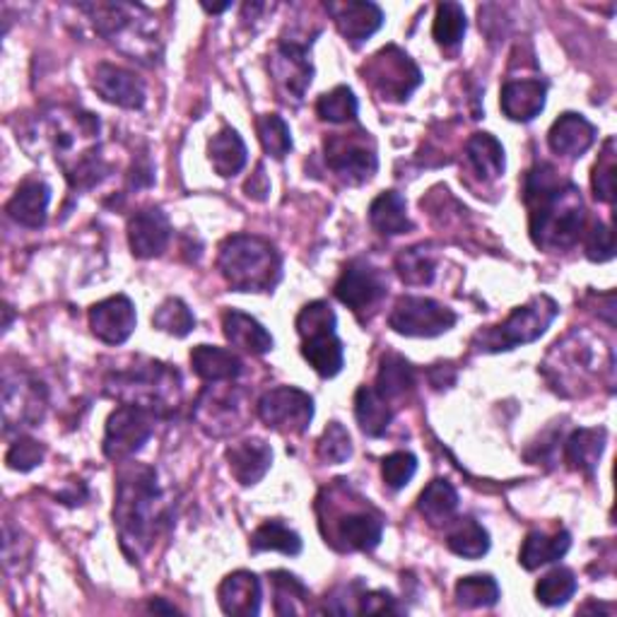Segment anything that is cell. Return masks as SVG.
Wrapping results in <instances>:
<instances>
[{"instance_id": "7", "label": "cell", "mask_w": 617, "mask_h": 617, "mask_svg": "<svg viewBox=\"0 0 617 617\" xmlns=\"http://www.w3.org/2000/svg\"><path fill=\"white\" fill-rule=\"evenodd\" d=\"M82 10L90 12L94 30L121 51L143 59L154 49V22L143 6L97 3L82 6Z\"/></svg>"}, {"instance_id": "16", "label": "cell", "mask_w": 617, "mask_h": 617, "mask_svg": "<svg viewBox=\"0 0 617 617\" xmlns=\"http://www.w3.org/2000/svg\"><path fill=\"white\" fill-rule=\"evenodd\" d=\"M47 408V394L37 378L16 374L6 376L3 384V413H6V425L12 427H34L41 417H44Z\"/></svg>"}, {"instance_id": "29", "label": "cell", "mask_w": 617, "mask_h": 617, "mask_svg": "<svg viewBox=\"0 0 617 617\" xmlns=\"http://www.w3.org/2000/svg\"><path fill=\"white\" fill-rule=\"evenodd\" d=\"M569 548H572V536L567 530H557V533L533 530L526 536L522 553H518V565L533 572L543 565L563 559L569 553Z\"/></svg>"}, {"instance_id": "44", "label": "cell", "mask_w": 617, "mask_h": 617, "mask_svg": "<svg viewBox=\"0 0 617 617\" xmlns=\"http://www.w3.org/2000/svg\"><path fill=\"white\" fill-rule=\"evenodd\" d=\"M577 594V577L567 567H557L536 584V598L538 603L548 608L565 606V603Z\"/></svg>"}, {"instance_id": "54", "label": "cell", "mask_w": 617, "mask_h": 617, "mask_svg": "<svg viewBox=\"0 0 617 617\" xmlns=\"http://www.w3.org/2000/svg\"><path fill=\"white\" fill-rule=\"evenodd\" d=\"M357 613H367V615H391L398 613L396 598L386 594V591H370L362 594L360 603H357Z\"/></svg>"}, {"instance_id": "28", "label": "cell", "mask_w": 617, "mask_h": 617, "mask_svg": "<svg viewBox=\"0 0 617 617\" xmlns=\"http://www.w3.org/2000/svg\"><path fill=\"white\" fill-rule=\"evenodd\" d=\"M191 364L193 372L199 374L203 382L210 384H227L234 382L242 374L244 362L240 355H234L232 350L215 347V345H199L191 350Z\"/></svg>"}, {"instance_id": "52", "label": "cell", "mask_w": 617, "mask_h": 617, "mask_svg": "<svg viewBox=\"0 0 617 617\" xmlns=\"http://www.w3.org/2000/svg\"><path fill=\"white\" fill-rule=\"evenodd\" d=\"M44 454H47V448L41 446L37 439L20 437L16 444L10 446V452L6 456V463H8V468H12V471L27 473V471L37 468L39 463L44 461Z\"/></svg>"}, {"instance_id": "9", "label": "cell", "mask_w": 617, "mask_h": 617, "mask_svg": "<svg viewBox=\"0 0 617 617\" xmlns=\"http://www.w3.org/2000/svg\"><path fill=\"white\" fill-rule=\"evenodd\" d=\"M543 372L550 378V384L567 396L577 394L579 386H586L596 372L600 374V370H596L594 345L579 331L569 333L563 343L553 345L548 360L543 364Z\"/></svg>"}, {"instance_id": "36", "label": "cell", "mask_w": 617, "mask_h": 617, "mask_svg": "<svg viewBox=\"0 0 617 617\" xmlns=\"http://www.w3.org/2000/svg\"><path fill=\"white\" fill-rule=\"evenodd\" d=\"M466 158L481 179L495 181L504 174V148L495 135L473 133L466 143Z\"/></svg>"}, {"instance_id": "14", "label": "cell", "mask_w": 617, "mask_h": 617, "mask_svg": "<svg viewBox=\"0 0 617 617\" xmlns=\"http://www.w3.org/2000/svg\"><path fill=\"white\" fill-rule=\"evenodd\" d=\"M386 290L388 283L384 273L374 269L372 263L357 259L347 263V269L338 277V283H335V297L360 316L382 302L386 297Z\"/></svg>"}, {"instance_id": "32", "label": "cell", "mask_w": 617, "mask_h": 617, "mask_svg": "<svg viewBox=\"0 0 617 617\" xmlns=\"http://www.w3.org/2000/svg\"><path fill=\"white\" fill-rule=\"evenodd\" d=\"M370 222L378 234L396 236L413 230V222L408 218V205L398 191L378 193L370 205Z\"/></svg>"}, {"instance_id": "11", "label": "cell", "mask_w": 617, "mask_h": 617, "mask_svg": "<svg viewBox=\"0 0 617 617\" xmlns=\"http://www.w3.org/2000/svg\"><path fill=\"white\" fill-rule=\"evenodd\" d=\"M256 411L265 427L283 434H304L314 419V398L302 388L277 386L265 391Z\"/></svg>"}, {"instance_id": "30", "label": "cell", "mask_w": 617, "mask_h": 617, "mask_svg": "<svg viewBox=\"0 0 617 617\" xmlns=\"http://www.w3.org/2000/svg\"><path fill=\"white\" fill-rule=\"evenodd\" d=\"M208 154H210V164H213V170L222 179L240 174L249 160V152H246L242 135L234 129H230V125H224L220 133L210 138Z\"/></svg>"}, {"instance_id": "46", "label": "cell", "mask_w": 617, "mask_h": 617, "mask_svg": "<svg viewBox=\"0 0 617 617\" xmlns=\"http://www.w3.org/2000/svg\"><path fill=\"white\" fill-rule=\"evenodd\" d=\"M152 326L162 331V333H170L174 338H184L189 335L195 326V316L191 314V308L181 302L179 297H172L160 304L158 312L152 316Z\"/></svg>"}, {"instance_id": "39", "label": "cell", "mask_w": 617, "mask_h": 617, "mask_svg": "<svg viewBox=\"0 0 617 617\" xmlns=\"http://www.w3.org/2000/svg\"><path fill=\"white\" fill-rule=\"evenodd\" d=\"M273 594L277 615H304L308 613V588L290 572H273Z\"/></svg>"}, {"instance_id": "38", "label": "cell", "mask_w": 617, "mask_h": 617, "mask_svg": "<svg viewBox=\"0 0 617 617\" xmlns=\"http://www.w3.org/2000/svg\"><path fill=\"white\" fill-rule=\"evenodd\" d=\"M458 509V493L452 483L432 481L417 499V512L427 518V524L442 526L452 524V516Z\"/></svg>"}, {"instance_id": "48", "label": "cell", "mask_w": 617, "mask_h": 617, "mask_svg": "<svg viewBox=\"0 0 617 617\" xmlns=\"http://www.w3.org/2000/svg\"><path fill=\"white\" fill-rule=\"evenodd\" d=\"M591 186L594 195L600 203H613L615 201V140L608 138L603 152L598 154V162L591 174Z\"/></svg>"}, {"instance_id": "4", "label": "cell", "mask_w": 617, "mask_h": 617, "mask_svg": "<svg viewBox=\"0 0 617 617\" xmlns=\"http://www.w3.org/2000/svg\"><path fill=\"white\" fill-rule=\"evenodd\" d=\"M107 394L119 398L123 405H138L158 417H166L179 405L181 374L170 364L145 360L111 376Z\"/></svg>"}, {"instance_id": "35", "label": "cell", "mask_w": 617, "mask_h": 617, "mask_svg": "<svg viewBox=\"0 0 617 617\" xmlns=\"http://www.w3.org/2000/svg\"><path fill=\"white\" fill-rule=\"evenodd\" d=\"M374 388L388 403L403 401L415 388V370H413V364L405 360V357L396 355V353L386 355L382 360V367H378L376 386Z\"/></svg>"}, {"instance_id": "22", "label": "cell", "mask_w": 617, "mask_h": 617, "mask_svg": "<svg viewBox=\"0 0 617 617\" xmlns=\"http://www.w3.org/2000/svg\"><path fill=\"white\" fill-rule=\"evenodd\" d=\"M218 600L224 615L254 617L261 613V581L256 574L240 569L224 577L218 588Z\"/></svg>"}, {"instance_id": "56", "label": "cell", "mask_w": 617, "mask_h": 617, "mask_svg": "<svg viewBox=\"0 0 617 617\" xmlns=\"http://www.w3.org/2000/svg\"><path fill=\"white\" fill-rule=\"evenodd\" d=\"M150 610H154V613H179L174 606H166V603L160 600V598L150 603Z\"/></svg>"}, {"instance_id": "49", "label": "cell", "mask_w": 617, "mask_h": 617, "mask_svg": "<svg viewBox=\"0 0 617 617\" xmlns=\"http://www.w3.org/2000/svg\"><path fill=\"white\" fill-rule=\"evenodd\" d=\"M318 458L324 463H345L350 456H353V439H350V432L341 425V423H331L324 429V437L318 439Z\"/></svg>"}, {"instance_id": "24", "label": "cell", "mask_w": 617, "mask_h": 617, "mask_svg": "<svg viewBox=\"0 0 617 617\" xmlns=\"http://www.w3.org/2000/svg\"><path fill=\"white\" fill-rule=\"evenodd\" d=\"M227 463H230L232 478L236 483L244 487L256 485L265 478V473L271 471L273 448L263 439H244L240 444L230 446Z\"/></svg>"}, {"instance_id": "50", "label": "cell", "mask_w": 617, "mask_h": 617, "mask_svg": "<svg viewBox=\"0 0 617 617\" xmlns=\"http://www.w3.org/2000/svg\"><path fill=\"white\" fill-rule=\"evenodd\" d=\"M335 324H338V318H335V312L326 302H312L306 304L297 316V333L304 341L318 333H333Z\"/></svg>"}, {"instance_id": "43", "label": "cell", "mask_w": 617, "mask_h": 617, "mask_svg": "<svg viewBox=\"0 0 617 617\" xmlns=\"http://www.w3.org/2000/svg\"><path fill=\"white\" fill-rule=\"evenodd\" d=\"M466 30H468V20H466V12H463V6L458 3L437 6V16H434V24H432V37L439 47L444 49L458 47Z\"/></svg>"}, {"instance_id": "25", "label": "cell", "mask_w": 617, "mask_h": 617, "mask_svg": "<svg viewBox=\"0 0 617 617\" xmlns=\"http://www.w3.org/2000/svg\"><path fill=\"white\" fill-rule=\"evenodd\" d=\"M550 150L559 158H581V154L596 143V125L584 119L581 114H567L559 117L548 133Z\"/></svg>"}, {"instance_id": "55", "label": "cell", "mask_w": 617, "mask_h": 617, "mask_svg": "<svg viewBox=\"0 0 617 617\" xmlns=\"http://www.w3.org/2000/svg\"><path fill=\"white\" fill-rule=\"evenodd\" d=\"M244 191H246L249 199H254V201H265V199H269L271 181H269V176H265V172H263V164L256 166V174H251Z\"/></svg>"}, {"instance_id": "21", "label": "cell", "mask_w": 617, "mask_h": 617, "mask_svg": "<svg viewBox=\"0 0 617 617\" xmlns=\"http://www.w3.org/2000/svg\"><path fill=\"white\" fill-rule=\"evenodd\" d=\"M326 10L350 44H362L384 24V12L376 3L347 0V3H326Z\"/></svg>"}, {"instance_id": "57", "label": "cell", "mask_w": 617, "mask_h": 617, "mask_svg": "<svg viewBox=\"0 0 617 617\" xmlns=\"http://www.w3.org/2000/svg\"><path fill=\"white\" fill-rule=\"evenodd\" d=\"M203 8H205L208 12H222V10H227V8H232V3H224V6H205V3H203Z\"/></svg>"}, {"instance_id": "33", "label": "cell", "mask_w": 617, "mask_h": 617, "mask_svg": "<svg viewBox=\"0 0 617 617\" xmlns=\"http://www.w3.org/2000/svg\"><path fill=\"white\" fill-rule=\"evenodd\" d=\"M302 355L308 364H312V370L324 378H333L335 374H341L343 364H345V350H343L338 335H335V331L304 338Z\"/></svg>"}, {"instance_id": "3", "label": "cell", "mask_w": 617, "mask_h": 617, "mask_svg": "<svg viewBox=\"0 0 617 617\" xmlns=\"http://www.w3.org/2000/svg\"><path fill=\"white\" fill-rule=\"evenodd\" d=\"M218 265L234 292H271L283 275L277 249L256 234H232L220 244Z\"/></svg>"}, {"instance_id": "17", "label": "cell", "mask_w": 617, "mask_h": 617, "mask_svg": "<svg viewBox=\"0 0 617 617\" xmlns=\"http://www.w3.org/2000/svg\"><path fill=\"white\" fill-rule=\"evenodd\" d=\"M195 419L210 437H224L242 427V405L240 394L232 386L227 388H205L195 405Z\"/></svg>"}, {"instance_id": "41", "label": "cell", "mask_w": 617, "mask_h": 617, "mask_svg": "<svg viewBox=\"0 0 617 617\" xmlns=\"http://www.w3.org/2000/svg\"><path fill=\"white\" fill-rule=\"evenodd\" d=\"M499 596V584L489 574H473L456 584V603L461 608H493Z\"/></svg>"}, {"instance_id": "42", "label": "cell", "mask_w": 617, "mask_h": 617, "mask_svg": "<svg viewBox=\"0 0 617 617\" xmlns=\"http://www.w3.org/2000/svg\"><path fill=\"white\" fill-rule=\"evenodd\" d=\"M396 271L405 285L423 287L434 280L437 263H434V256L425 246H411V249H403L396 256Z\"/></svg>"}, {"instance_id": "10", "label": "cell", "mask_w": 617, "mask_h": 617, "mask_svg": "<svg viewBox=\"0 0 617 617\" xmlns=\"http://www.w3.org/2000/svg\"><path fill=\"white\" fill-rule=\"evenodd\" d=\"M326 164L328 170L347 184H364L376 174V148L370 133H333L326 138Z\"/></svg>"}, {"instance_id": "12", "label": "cell", "mask_w": 617, "mask_h": 617, "mask_svg": "<svg viewBox=\"0 0 617 617\" xmlns=\"http://www.w3.org/2000/svg\"><path fill=\"white\" fill-rule=\"evenodd\" d=\"M154 419H158L154 413L138 408V405L121 403L107 419L104 456L111 461H125L135 456L152 437Z\"/></svg>"}, {"instance_id": "34", "label": "cell", "mask_w": 617, "mask_h": 617, "mask_svg": "<svg viewBox=\"0 0 617 617\" xmlns=\"http://www.w3.org/2000/svg\"><path fill=\"white\" fill-rule=\"evenodd\" d=\"M355 417L360 429L367 437L376 439L386 434L391 419H394V411H391V403L374 386H362L355 394Z\"/></svg>"}, {"instance_id": "20", "label": "cell", "mask_w": 617, "mask_h": 617, "mask_svg": "<svg viewBox=\"0 0 617 617\" xmlns=\"http://www.w3.org/2000/svg\"><path fill=\"white\" fill-rule=\"evenodd\" d=\"M92 88L104 102L117 104L121 109H140L145 104L143 80L119 65H111V63L97 65Z\"/></svg>"}, {"instance_id": "26", "label": "cell", "mask_w": 617, "mask_h": 617, "mask_svg": "<svg viewBox=\"0 0 617 617\" xmlns=\"http://www.w3.org/2000/svg\"><path fill=\"white\" fill-rule=\"evenodd\" d=\"M49 201H51V189L44 184V181L30 179L16 191L6 210L12 220L22 224V227L39 230L44 227L47 222Z\"/></svg>"}, {"instance_id": "53", "label": "cell", "mask_w": 617, "mask_h": 617, "mask_svg": "<svg viewBox=\"0 0 617 617\" xmlns=\"http://www.w3.org/2000/svg\"><path fill=\"white\" fill-rule=\"evenodd\" d=\"M586 256L594 263H606L615 256V240L608 224L596 222L591 232L586 234Z\"/></svg>"}, {"instance_id": "8", "label": "cell", "mask_w": 617, "mask_h": 617, "mask_svg": "<svg viewBox=\"0 0 617 617\" xmlns=\"http://www.w3.org/2000/svg\"><path fill=\"white\" fill-rule=\"evenodd\" d=\"M362 75L370 88L388 102H405L423 82V73L415 61L398 47H386L374 53L362 68Z\"/></svg>"}, {"instance_id": "37", "label": "cell", "mask_w": 617, "mask_h": 617, "mask_svg": "<svg viewBox=\"0 0 617 617\" xmlns=\"http://www.w3.org/2000/svg\"><path fill=\"white\" fill-rule=\"evenodd\" d=\"M446 548L458 557L481 559L489 550V533L471 516L456 518L446 533Z\"/></svg>"}, {"instance_id": "13", "label": "cell", "mask_w": 617, "mask_h": 617, "mask_svg": "<svg viewBox=\"0 0 617 617\" xmlns=\"http://www.w3.org/2000/svg\"><path fill=\"white\" fill-rule=\"evenodd\" d=\"M388 326L408 338H434L456 326V314L429 297H401L388 316Z\"/></svg>"}, {"instance_id": "18", "label": "cell", "mask_w": 617, "mask_h": 617, "mask_svg": "<svg viewBox=\"0 0 617 617\" xmlns=\"http://www.w3.org/2000/svg\"><path fill=\"white\" fill-rule=\"evenodd\" d=\"M138 324L135 306L129 297L117 294L104 302H97L90 308V326L92 333L107 345H121L133 335Z\"/></svg>"}, {"instance_id": "27", "label": "cell", "mask_w": 617, "mask_h": 617, "mask_svg": "<svg viewBox=\"0 0 617 617\" xmlns=\"http://www.w3.org/2000/svg\"><path fill=\"white\" fill-rule=\"evenodd\" d=\"M222 331L230 345L244 350V353L265 355L273 350V335L254 316L236 312V308H227L222 314Z\"/></svg>"}, {"instance_id": "2", "label": "cell", "mask_w": 617, "mask_h": 617, "mask_svg": "<svg viewBox=\"0 0 617 617\" xmlns=\"http://www.w3.org/2000/svg\"><path fill=\"white\" fill-rule=\"evenodd\" d=\"M166 502L158 485V473L150 466H125L119 473L114 524L121 536V548L133 563L150 548L162 524L166 522Z\"/></svg>"}, {"instance_id": "51", "label": "cell", "mask_w": 617, "mask_h": 617, "mask_svg": "<svg viewBox=\"0 0 617 617\" xmlns=\"http://www.w3.org/2000/svg\"><path fill=\"white\" fill-rule=\"evenodd\" d=\"M417 473V458L411 452H394L382 461L384 483L391 489H403Z\"/></svg>"}, {"instance_id": "40", "label": "cell", "mask_w": 617, "mask_h": 617, "mask_svg": "<svg viewBox=\"0 0 617 617\" xmlns=\"http://www.w3.org/2000/svg\"><path fill=\"white\" fill-rule=\"evenodd\" d=\"M251 550L254 553H265L275 550L283 555H300L302 553V538L300 533H294L285 524L280 522H265L259 526L251 536Z\"/></svg>"}, {"instance_id": "6", "label": "cell", "mask_w": 617, "mask_h": 617, "mask_svg": "<svg viewBox=\"0 0 617 617\" xmlns=\"http://www.w3.org/2000/svg\"><path fill=\"white\" fill-rule=\"evenodd\" d=\"M557 312L559 308L553 297L538 294V297H533L528 304L514 308L499 326L481 331L475 335L473 345L483 350V353H502V350L528 345L538 341L540 335L550 328Z\"/></svg>"}, {"instance_id": "15", "label": "cell", "mask_w": 617, "mask_h": 617, "mask_svg": "<svg viewBox=\"0 0 617 617\" xmlns=\"http://www.w3.org/2000/svg\"><path fill=\"white\" fill-rule=\"evenodd\" d=\"M312 44H297V41H280L275 53L271 55V75L275 80L277 92L285 102H302L306 88L312 85L314 68L306 59V51Z\"/></svg>"}, {"instance_id": "19", "label": "cell", "mask_w": 617, "mask_h": 617, "mask_svg": "<svg viewBox=\"0 0 617 617\" xmlns=\"http://www.w3.org/2000/svg\"><path fill=\"white\" fill-rule=\"evenodd\" d=\"M172 240V224L160 208H145L129 222V244L135 259L162 256Z\"/></svg>"}, {"instance_id": "1", "label": "cell", "mask_w": 617, "mask_h": 617, "mask_svg": "<svg viewBox=\"0 0 617 617\" xmlns=\"http://www.w3.org/2000/svg\"><path fill=\"white\" fill-rule=\"evenodd\" d=\"M524 201L528 208L530 240L548 251H563L579 242L586 208L579 189L563 179L555 166L536 164L526 174Z\"/></svg>"}, {"instance_id": "31", "label": "cell", "mask_w": 617, "mask_h": 617, "mask_svg": "<svg viewBox=\"0 0 617 617\" xmlns=\"http://www.w3.org/2000/svg\"><path fill=\"white\" fill-rule=\"evenodd\" d=\"M608 432L603 427L596 429H577L565 444V461L572 471H579L584 475H594L598 468V461L606 448Z\"/></svg>"}, {"instance_id": "45", "label": "cell", "mask_w": 617, "mask_h": 617, "mask_svg": "<svg viewBox=\"0 0 617 617\" xmlns=\"http://www.w3.org/2000/svg\"><path fill=\"white\" fill-rule=\"evenodd\" d=\"M256 133L265 154H271L275 160H283L292 150V133L285 119L277 114H263L256 119Z\"/></svg>"}, {"instance_id": "5", "label": "cell", "mask_w": 617, "mask_h": 617, "mask_svg": "<svg viewBox=\"0 0 617 617\" xmlns=\"http://www.w3.org/2000/svg\"><path fill=\"white\" fill-rule=\"evenodd\" d=\"M328 514H321V533L326 543L343 553H370L384 536V516L364 499H341V489L328 493Z\"/></svg>"}, {"instance_id": "23", "label": "cell", "mask_w": 617, "mask_h": 617, "mask_svg": "<svg viewBox=\"0 0 617 617\" xmlns=\"http://www.w3.org/2000/svg\"><path fill=\"white\" fill-rule=\"evenodd\" d=\"M545 97H548V85L540 80H512L502 88L499 104L504 117L528 123L536 119L545 109Z\"/></svg>"}, {"instance_id": "47", "label": "cell", "mask_w": 617, "mask_h": 617, "mask_svg": "<svg viewBox=\"0 0 617 617\" xmlns=\"http://www.w3.org/2000/svg\"><path fill=\"white\" fill-rule=\"evenodd\" d=\"M357 97L355 92L341 85L331 92H326L321 100L316 102V114L328 121V123H347V121H355L357 119Z\"/></svg>"}]
</instances>
